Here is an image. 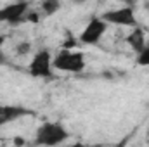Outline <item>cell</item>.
<instances>
[{
    "label": "cell",
    "mask_w": 149,
    "mask_h": 147,
    "mask_svg": "<svg viewBox=\"0 0 149 147\" xmlns=\"http://www.w3.org/2000/svg\"><path fill=\"white\" fill-rule=\"evenodd\" d=\"M70 139V132L61 123H43L35 133V146L57 147Z\"/></svg>",
    "instance_id": "6da1fadb"
},
{
    "label": "cell",
    "mask_w": 149,
    "mask_h": 147,
    "mask_svg": "<svg viewBox=\"0 0 149 147\" xmlns=\"http://www.w3.org/2000/svg\"><path fill=\"white\" fill-rule=\"evenodd\" d=\"M52 68L66 73H80L85 68V59L81 52L74 50H66L63 49L54 59H52Z\"/></svg>",
    "instance_id": "7a4b0ae2"
},
{
    "label": "cell",
    "mask_w": 149,
    "mask_h": 147,
    "mask_svg": "<svg viewBox=\"0 0 149 147\" xmlns=\"http://www.w3.org/2000/svg\"><path fill=\"white\" fill-rule=\"evenodd\" d=\"M101 19L106 24H120V26H128V28H139V23L135 19L134 9L132 7H120L114 10H108L101 16Z\"/></svg>",
    "instance_id": "3957f363"
},
{
    "label": "cell",
    "mask_w": 149,
    "mask_h": 147,
    "mask_svg": "<svg viewBox=\"0 0 149 147\" xmlns=\"http://www.w3.org/2000/svg\"><path fill=\"white\" fill-rule=\"evenodd\" d=\"M30 74L35 78H52V55L47 49L38 50L30 62Z\"/></svg>",
    "instance_id": "277c9868"
},
{
    "label": "cell",
    "mask_w": 149,
    "mask_h": 147,
    "mask_svg": "<svg viewBox=\"0 0 149 147\" xmlns=\"http://www.w3.org/2000/svg\"><path fill=\"white\" fill-rule=\"evenodd\" d=\"M30 10V3L28 2H16V3H9L5 7L0 9V21L2 23H9L12 26L21 24L26 21V14Z\"/></svg>",
    "instance_id": "5b68a950"
},
{
    "label": "cell",
    "mask_w": 149,
    "mask_h": 147,
    "mask_svg": "<svg viewBox=\"0 0 149 147\" xmlns=\"http://www.w3.org/2000/svg\"><path fill=\"white\" fill-rule=\"evenodd\" d=\"M106 30H108V24L101 17H92L88 21V24L85 26V30L81 31L80 42L85 45H95L101 40V37L106 33Z\"/></svg>",
    "instance_id": "8992f818"
},
{
    "label": "cell",
    "mask_w": 149,
    "mask_h": 147,
    "mask_svg": "<svg viewBox=\"0 0 149 147\" xmlns=\"http://www.w3.org/2000/svg\"><path fill=\"white\" fill-rule=\"evenodd\" d=\"M35 116V111L26 109V107H21V106H0V126L2 125H7L17 118H23V116Z\"/></svg>",
    "instance_id": "52a82bcc"
},
{
    "label": "cell",
    "mask_w": 149,
    "mask_h": 147,
    "mask_svg": "<svg viewBox=\"0 0 149 147\" xmlns=\"http://www.w3.org/2000/svg\"><path fill=\"white\" fill-rule=\"evenodd\" d=\"M127 43L130 45V49L135 54H141L142 49L146 47V37H144V30L142 28H134L132 33L127 37Z\"/></svg>",
    "instance_id": "ba28073f"
},
{
    "label": "cell",
    "mask_w": 149,
    "mask_h": 147,
    "mask_svg": "<svg viewBox=\"0 0 149 147\" xmlns=\"http://www.w3.org/2000/svg\"><path fill=\"white\" fill-rule=\"evenodd\" d=\"M40 7H42L43 16H52V14H56L61 9V3L57 0H45V2H42Z\"/></svg>",
    "instance_id": "9c48e42d"
},
{
    "label": "cell",
    "mask_w": 149,
    "mask_h": 147,
    "mask_svg": "<svg viewBox=\"0 0 149 147\" xmlns=\"http://www.w3.org/2000/svg\"><path fill=\"white\" fill-rule=\"evenodd\" d=\"M137 64L139 66H149V42H146V47L141 54H137Z\"/></svg>",
    "instance_id": "30bf717a"
},
{
    "label": "cell",
    "mask_w": 149,
    "mask_h": 147,
    "mask_svg": "<svg viewBox=\"0 0 149 147\" xmlns=\"http://www.w3.org/2000/svg\"><path fill=\"white\" fill-rule=\"evenodd\" d=\"M17 55H28L31 52V43L30 42H19V45L16 47Z\"/></svg>",
    "instance_id": "8fae6325"
},
{
    "label": "cell",
    "mask_w": 149,
    "mask_h": 147,
    "mask_svg": "<svg viewBox=\"0 0 149 147\" xmlns=\"http://www.w3.org/2000/svg\"><path fill=\"white\" fill-rule=\"evenodd\" d=\"M38 12L35 10H28V14H26V21H30V23H38Z\"/></svg>",
    "instance_id": "7c38bea8"
},
{
    "label": "cell",
    "mask_w": 149,
    "mask_h": 147,
    "mask_svg": "<svg viewBox=\"0 0 149 147\" xmlns=\"http://www.w3.org/2000/svg\"><path fill=\"white\" fill-rule=\"evenodd\" d=\"M24 144H26V140L23 137H14V146L16 147H23Z\"/></svg>",
    "instance_id": "4fadbf2b"
},
{
    "label": "cell",
    "mask_w": 149,
    "mask_h": 147,
    "mask_svg": "<svg viewBox=\"0 0 149 147\" xmlns=\"http://www.w3.org/2000/svg\"><path fill=\"white\" fill-rule=\"evenodd\" d=\"M128 140H130V135H127L125 139H121V142H118V144H114V146H111V147H125Z\"/></svg>",
    "instance_id": "5bb4252c"
},
{
    "label": "cell",
    "mask_w": 149,
    "mask_h": 147,
    "mask_svg": "<svg viewBox=\"0 0 149 147\" xmlns=\"http://www.w3.org/2000/svg\"><path fill=\"white\" fill-rule=\"evenodd\" d=\"M66 147H90V146H87V144H83V142H74V144L66 146Z\"/></svg>",
    "instance_id": "9a60e30c"
},
{
    "label": "cell",
    "mask_w": 149,
    "mask_h": 147,
    "mask_svg": "<svg viewBox=\"0 0 149 147\" xmlns=\"http://www.w3.org/2000/svg\"><path fill=\"white\" fill-rule=\"evenodd\" d=\"M3 42H5V37H3V35H0V47H2V43H3Z\"/></svg>",
    "instance_id": "2e32d148"
},
{
    "label": "cell",
    "mask_w": 149,
    "mask_h": 147,
    "mask_svg": "<svg viewBox=\"0 0 149 147\" xmlns=\"http://www.w3.org/2000/svg\"><path fill=\"white\" fill-rule=\"evenodd\" d=\"M12 147H16V146H12Z\"/></svg>",
    "instance_id": "e0dca14e"
}]
</instances>
